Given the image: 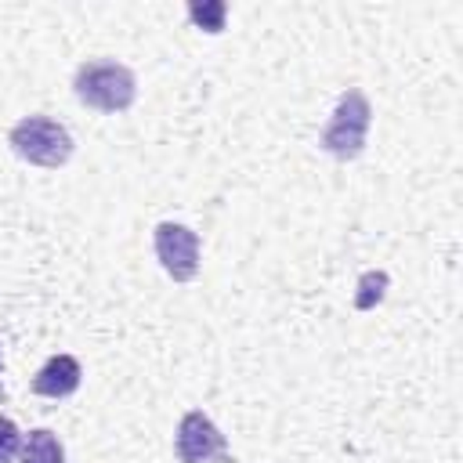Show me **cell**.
Here are the masks:
<instances>
[{
    "instance_id": "cell-4",
    "label": "cell",
    "mask_w": 463,
    "mask_h": 463,
    "mask_svg": "<svg viewBox=\"0 0 463 463\" xmlns=\"http://www.w3.org/2000/svg\"><path fill=\"white\" fill-rule=\"evenodd\" d=\"M174 452L181 463H235L224 434L203 409H188L174 434Z\"/></svg>"
},
{
    "instance_id": "cell-9",
    "label": "cell",
    "mask_w": 463,
    "mask_h": 463,
    "mask_svg": "<svg viewBox=\"0 0 463 463\" xmlns=\"http://www.w3.org/2000/svg\"><path fill=\"white\" fill-rule=\"evenodd\" d=\"M22 452V430L14 427V420L0 416V463H14Z\"/></svg>"
},
{
    "instance_id": "cell-2",
    "label": "cell",
    "mask_w": 463,
    "mask_h": 463,
    "mask_svg": "<svg viewBox=\"0 0 463 463\" xmlns=\"http://www.w3.org/2000/svg\"><path fill=\"white\" fill-rule=\"evenodd\" d=\"M369 123H373V105L369 98L358 90V87H347L326 123V130L318 134V148L329 152L333 159L347 163V159H358L362 148H365V137H369Z\"/></svg>"
},
{
    "instance_id": "cell-8",
    "label": "cell",
    "mask_w": 463,
    "mask_h": 463,
    "mask_svg": "<svg viewBox=\"0 0 463 463\" xmlns=\"http://www.w3.org/2000/svg\"><path fill=\"white\" fill-rule=\"evenodd\" d=\"M224 4L221 0H210V4H192L188 7V14H192V22L195 25H203L206 33H221L224 29Z\"/></svg>"
},
{
    "instance_id": "cell-1",
    "label": "cell",
    "mask_w": 463,
    "mask_h": 463,
    "mask_svg": "<svg viewBox=\"0 0 463 463\" xmlns=\"http://www.w3.org/2000/svg\"><path fill=\"white\" fill-rule=\"evenodd\" d=\"M72 94L80 98V105H87L94 112H127L137 98V80L123 61L94 58L76 69Z\"/></svg>"
},
{
    "instance_id": "cell-6",
    "label": "cell",
    "mask_w": 463,
    "mask_h": 463,
    "mask_svg": "<svg viewBox=\"0 0 463 463\" xmlns=\"http://www.w3.org/2000/svg\"><path fill=\"white\" fill-rule=\"evenodd\" d=\"M80 380H83V369H80V362L72 354H51L40 365V373L33 376V394L58 402V398L76 394L80 391Z\"/></svg>"
},
{
    "instance_id": "cell-3",
    "label": "cell",
    "mask_w": 463,
    "mask_h": 463,
    "mask_svg": "<svg viewBox=\"0 0 463 463\" xmlns=\"http://www.w3.org/2000/svg\"><path fill=\"white\" fill-rule=\"evenodd\" d=\"M7 145H11V152L18 159H25L33 166H47V170L65 166L72 148H76L72 134L58 119H51V116H25V119H18L11 127V134H7Z\"/></svg>"
},
{
    "instance_id": "cell-7",
    "label": "cell",
    "mask_w": 463,
    "mask_h": 463,
    "mask_svg": "<svg viewBox=\"0 0 463 463\" xmlns=\"http://www.w3.org/2000/svg\"><path fill=\"white\" fill-rule=\"evenodd\" d=\"M18 463H65V449H61V441H58L54 430L36 427V430H29L22 438Z\"/></svg>"
},
{
    "instance_id": "cell-10",
    "label": "cell",
    "mask_w": 463,
    "mask_h": 463,
    "mask_svg": "<svg viewBox=\"0 0 463 463\" xmlns=\"http://www.w3.org/2000/svg\"><path fill=\"white\" fill-rule=\"evenodd\" d=\"M0 365H4V362H0Z\"/></svg>"
},
{
    "instance_id": "cell-5",
    "label": "cell",
    "mask_w": 463,
    "mask_h": 463,
    "mask_svg": "<svg viewBox=\"0 0 463 463\" xmlns=\"http://www.w3.org/2000/svg\"><path fill=\"white\" fill-rule=\"evenodd\" d=\"M152 246H156L163 271L174 282H192L199 275V235L188 224H174V221L156 224Z\"/></svg>"
}]
</instances>
